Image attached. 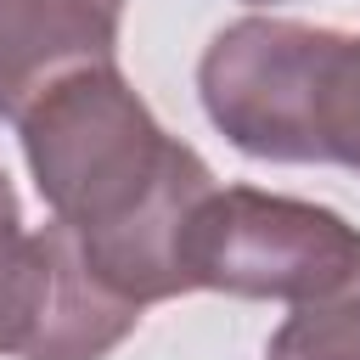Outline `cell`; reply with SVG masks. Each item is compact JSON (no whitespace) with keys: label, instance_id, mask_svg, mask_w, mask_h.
Instances as JSON below:
<instances>
[{"label":"cell","instance_id":"6da1fadb","mask_svg":"<svg viewBox=\"0 0 360 360\" xmlns=\"http://www.w3.org/2000/svg\"><path fill=\"white\" fill-rule=\"evenodd\" d=\"M17 129L51 225L90 281L135 309L180 298V236L214 169L152 118L118 62L56 79Z\"/></svg>","mask_w":360,"mask_h":360},{"label":"cell","instance_id":"7a4b0ae2","mask_svg":"<svg viewBox=\"0 0 360 360\" xmlns=\"http://www.w3.org/2000/svg\"><path fill=\"white\" fill-rule=\"evenodd\" d=\"M186 292L315 304L360 281V231L321 202L214 186L180 236Z\"/></svg>","mask_w":360,"mask_h":360},{"label":"cell","instance_id":"3957f363","mask_svg":"<svg viewBox=\"0 0 360 360\" xmlns=\"http://www.w3.org/2000/svg\"><path fill=\"white\" fill-rule=\"evenodd\" d=\"M343 34L287 22V17H242L219 28L197 62V96L208 124L248 158L264 163H321V84Z\"/></svg>","mask_w":360,"mask_h":360},{"label":"cell","instance_id":"277c9868","mask_svg":"<svg viewBox=\"0 0 360 360\" xmlns=\"http://www.w3.org/2000/svg\"><path fill=\"white\" fill-rule=\"evenodd\" d=\"M124 0H0V118H22L56 79L118 56Z\"/></svg>","mask_w":360,"mask_h":360},{"label":"cell","instance_id":"5b68a950","mask_svg":"<svg viewBox=\"0 0 360 360\" xmlns=\"http://www.w3.org/2000/svg\"><path fill=\"white\" fill-rule=\"evenodd\" d=\"M51 287V242L22 225V202L0 169V354H28Z\"/></svg>","mask_w":360,"mask_h":360},{"label":"cell","instance_id":"8992f818","mask_svg":"<svg viewBox=\"0 0 360 360\" xmlns=\"http://www.w3.org/2000/svg\"><path fill=\"white\" fill-rule=\"evenodd\" d=\"M264 360H360V281L332 298L292 304Z\"/></svg>","mask_w":360,"mask_h":360},{"label":"cell","instance_id":"52a82bcc","mask_svg":"<svg viewBox=\"0 0 360 360\" xmlns=\"http://www.w3.org/2000/svg\"><path fill=\"white\" fill-rule=\"evenodd\" d=\"M315 135H321V163H343L360 174V34H343L332 51Z\"/></svg>","mask_w":360,"mask_h":360},{"label":"cell","instance_id":"ba28073f","mask_svg":"<svg viewBox=\"0 0 360 360\" xmlns=\"http://www.w3.org/2000/svg\"><path fill=\"white\" fill-rule=\"evenodd\" d=\"M242 6H276V0H242Z\"/></svg>","mask_w":360,"mask_h":360}]
</instances>
